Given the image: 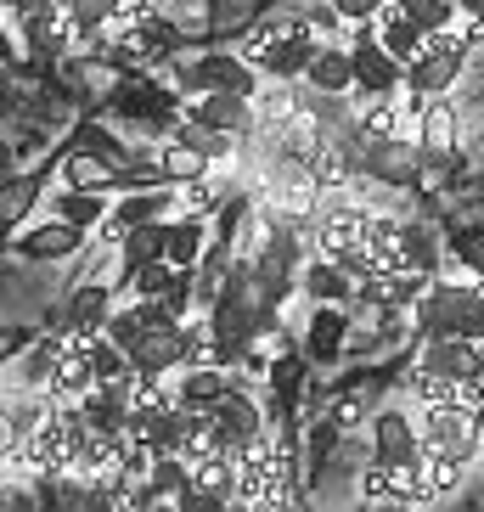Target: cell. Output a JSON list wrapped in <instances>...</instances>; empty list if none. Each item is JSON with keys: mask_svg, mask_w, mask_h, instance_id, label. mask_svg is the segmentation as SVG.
Wrapping results in <instances>:
<instances>
[{"mask_svg": "<svg viewBox=\"0 0 484 512\" xmlns=\"http://www.w3.org/2000/svg\"><path fill=\"white\" fill-rule=\"evenodd\" d=\"M265 74L242 51H197L192 62H175V91L197 96V91H237V96H259Z\"/></svg>", "mask_w": 484, "mask_h": 512, "instance_id": "cell-1", "label": "cell"}, {"mask_svg": "<svg viewBox=\"0 0 484 512\" xmlns=\"http://www.w3.org/2000/svg\"><path fill=\"white\" fill-rule=\"evenodd\" d=\"M468 40L456 29H445V34H428V46L417 51V57L406 62V91L411 96H451L456 91V79H462V68H468Z\"/></svg>", "mask_w": 484, "mask_h": 512, "instance_id": "cell-2", "label": "cell"}, {"mask_svg": "<svg viewBox=\"0 0 484 512\" xmlns=\"http://www.w3.org/2000/svg\"><path fill=\"white\" fill-rule=\"evenodd\" d=\"M349 57H355V107L372 102V96H400L406 62L383 46L372 23H355V29H349Z\"/></svg>", "mask_w": 484, "mask_h": 512, "instance_id": "cell-3", "label": "cell"}, {"mask_svg": "<svg viewBox=\"0 0 484 512\" xmlns=\"http://www.w3.org/2000/svg\"><path fill=\"white\" fill-rule=\"evenodd\" d=\"M85 237H91L85 226H74V220L51 214V220H34V226L17 231L12 254L29 259V265H57V259H79V254H85Z\"/></svg>", "mask_w": 484, "mask_h": 512, "instance_id": "cell-4", "label": "cell"}, {"mask_svg": "<svg viewBox=\"0 0 484 512\" xmlns=\"http://www.w3.org/2000/svg\"><path fill=\"white\" fill-rule=\"evenodd\" d=\"M366 456H378V462L389 467H417L423 462V428H417V417L411 411H378L372 417V451Z\"/></svg>", "mask_w": 484, "mask_h": 512, "instance_id": "cell-5", "label": "cell"}, {"mask_svg": "<svg viewBox=\"0 0 484 512\" xmlns=\"http://www.w3.org/2000/svg\"><path fill=\"white\" fill-rule=\"evenodd\" d=\"M209 417H214V439H220V451H231V456H237L248 439L271 434V428H265V406H259L254 394L242 389V383L209 411Z\"/></svg>", "mask_w": 484, "mask_h": 512, "instance_id": "cell-6", "label": "cell"}, {"mask_svg": "<svg viewBox=\"0 0 484 512\" xmlns=\"http://www.w3.org/2000/svg\"><path fill=\"white\" fill-rule=\"evenodd\" d=\"M181 113H186V119L214 124V130H231V136H254V130H259L254 96H237V91H197V96H186Z\"/></svg>", "mask_w": 484, "mask_h": 512, "instance_id": "cell-7", "label": "cell"}, {"mask_svg": "<svg viewBox=\"0 0 484 512\" xmlns=\"http://www.w3.org/2000/svg\"><path fill=\"white\" fill-rule=\"evenodd\" d=\"M57 310H62V316H57L62 332H102L107 316L119 310V287L102 282V276H91V282H79L74 293L57 304Z\"/></svg>", "mask_w": 484, "mask_h": 512, "instance_id": "cell-8", "label": "cell"}, {"mask_svg": "<svg viewBox=\"0 0 484 512\" xmlns=\"http://www.w3.org/2000/svg\"><path fill=\"white\" fill-rule=\"evenodd\" d=\"M411 361L428 366V372H439V377H451V383H456V377L484 372V344H479V338H468V332H445V338H423Z\"/></svg>", "mask_w": 484, "mask_h": 512, "instance_id": "cell-9", "label": "cell"}, {"mask_svg": "<svg viewBox=\"0 0 484 512\" xmlns=\"http://www.w3.org/2000/svg\"><path fill=\"white\" fill-rule=\"evenodd\" d=\"M417 164H423V141H411V136L366 141V152H361V169L383 186H411L417 181Z\"/></svg>", "mask_w": 484, "mask_h": 512, "instance_id": "cell-10", "label": "cell"}, {"mask_svg": "<svg viewBox=\"0 0 484 512\" xmlns=\"http://www.w3.org/2000/svg\"><path fill=\"white\" fill-rule=\"evenodd\" d=\"M209 248H214V220H209V214H192V209L169 214V248H164V259L175 265V271H197Z\"/></svg>", "mask_w": 484, "mask_h": 512, "instance_id": "cell-11", "label": "cell"}, {"mask_svg": "<svg viewBox=\"0 0 484 512\" xmlns=\"http://www.w3.org/2000/svg\"><path fill=\"white\" fill-rule=\"evenodd\" d=\"M231 389H237V372H226V366H214V361L181 366V372H175V400H181L186 411H214Z\"/></svg>", "mask_w": 484, "mask_h": 512, "instance_id": "cell-12", "label": "cell"}, {"mask_svg": "<svg viewBox=\"0 0 484 512\" xmlns=\"http://www.w3.org/2000/svg\"><path fill=\"white\" fill-rule=\"evenodd\" d=\"M107 214H113L119 231L130 237V226H147V220H169V214H181V186H141V192H119Z\"/></svg>", "mask_w": 484, "mask_h": 512, "instance_id": "cell-13", "label": "cell"}, {"mask_svg": "<svg viewBox=\"0 0 484 512\" xmlns=\"http://www.w3.org/2000/svg\"><path fill=\"white\" fill-rule=\"evenodd\" d=\"M299 293L310 304H355V276L327 254H310L299 265Z\"/></svg>", "mask_w": 484, "mask_h": 512, "instance_id": "cell-14", "label": "cell"}, {"mask_svg": "<svg viewBox=\"0 0 484 512\" xmlns=\"http://www.w3.org/2000/svg\"><path fill=\"white\" fill-rule=\"evenodd\" d=\"M79 406H85V422H91V428L124 434V428H130V411H136V377H130V383H96Z\"/></svg>", "mask_w": 484, "mask_h": 512, "instance_id": "cell-15", "label": "cell"}, {"mask_svg": "<svg viewBox=\"0 0 484 512\" xmlns=\"http://www.w3.org/2000/svg\"><path fill=\"white\" fill-rule=\"evenodd\" d=\"M349 304H316V316H310V327H304V355H310V366H333L338 355H344L349 344Z\"/></svg>", "mask_w": 484, "mask_h": 512, "instance_id": "cell-16", "label": "cell"}, {"mask_svg": "<svg viewBox=\"0 0 484 512\" xmlns=\"http://www.w3.org/2000/svg\"><path fill=\"white\" fill-rule=\"evenodd\" d=\"M304 85L321 96H355V57H349V40L344 46H321L316 62H310V74Z\"/></svg>", "mask_w": 484, "mask_h": 512, "instance_id": "cell-17", "label": "cell"}, {"mask_svg": "<svg viewBox=\"0 0 484 512\" xmlns=\"http://www.w3.org/2000/svg\"><path fill=\"white\" fill-rule=\"evenodd\" d=\"M355 130L361 141H389V136H411V113L400 96H372L366 107H355Z\"/></svg>", "mask_w": 484, "mask_h": 512, "instance_id": "cell-18", "label": "cell"}, {"mask_svg": "<svg viewBox=\"0 0 484 512\" xmlns=\"http://www.w3.org/2000/svg\"><path fill=\"white\" fill-rule=\"evenodd\" d=\"M91 389H96L91 355H85V349H62L57 366H51V377H46V394L51 400H85Z\"/></svg>", "mask_w": 484, "mask_h": 512, "instance_id": "cell-19", "label": "cell"}, {"mask_svg": "<svg viewBox=\"0 0 484 512\" xmlns=\"http://www.w3.org/2000/svg\"><path fill=\"white\" fill-rule=\"evenodd\" d=\"M169 136L186 141L192 152H203L209 164H231V158H237V141H242V136H231V130H214V124H203V119H186V113L175 119Z\"/></svg>", "mask_w": 484, "mask_h": 512, "instance_id": "cell-20", "label": "cell"}, {"mask_svg": "<svg viewBox=\"0 0 484 512\" xmlns=\"http://www.w3.org/2000/svg\"><path fill=\"white\" fill-rule=\"evenodd\" d=\"M107 209H113V192H91V186H62V192L51 197V214H62V220H74V226H85V231L102 226Z\"/></svg>", "mask_w": 484, "mask_h": 512, "instance_id": "cell-21", "label": "cell"}, {"mask_svg": "<svg viewBox=\"0 0 484 512\" xmlns=\"http://www.w3.org/2000/svg\"><path fill=\"white\" fill-rule=\"evenodd\" d=\"M372 29H378V40H383V46H389V51H394V57H400V62H411V57H417V51L428 46V34L417 29V23H411V17L400 12V6H394V0H389V6H383L378 17H372Z\"/></svg>", "mask_w": 484, "mask_h": 512, "instance_id": "cell-22", "label": "cell"}, {"mask_svg": "<svg viewBox=\"0 0 484 512\" xmlns=\"http://www.w3.org/2000/svg\"><path fill=\"white\" fill-rule=\"evenodd\" d=\"M169 248V220H147V226H130V237L119 242V271H136V265H152L164 259Z\"/></svg>", "mask_w": 484, "mask_h": 512, "instance_id": "cell-23", "label": "cell"}, {"mask_svg": "<svg viewBox=\"0 0 484 512\" xmlns=\"http://www.w3.org/2000/svg\"><path fill=\"white\" fill-rule=\"evenodd\" d=\"M147 484L158 490V496H164V507H175V496H181V490H192V456H181V451L152 456Z\"/></svg>", "mask_w": 484, "mask_h": 512, "instance_id": "cell-24", "label": "cell"}, {"mask_svg": "<svg viewBox=\"0 0 484 512\" xmlns=\"http://www.w3.org/2000/svg\"><path fill=\"white\" fill-rule=\"evenodd\" d=\"M158 164H164L169 186H186V181H197V175H209V169H214L203 152H192L186 141H175V136H164V147H158Z\"/></svg>", "mask_w": 484, "mask_h": 512, "instance_id": "cell-25", "label": "cell"}, {"mask_svg": "<svg viewBox=\"0 0 484 512\" xmlns=\"http://www.w3.org/2000/svg\"><path fill=\"white\" fill-rule=\"evenodd\" d=\"M62 186H91V192H113V164L102 152H68L62 164Z\"/></svg>", "mask_w": 484, "mask_h": 512, "instance_id": "cell-26", "label": "cell"}, {"mask_svg": "<svg viewBox=\"0 0 484 512\" xmlns=\"http://www.w3.org/2000/svg\"><path fill=\"white\" fill-rule=\"evenodd\" d=\"M417 130H423V147L451 152V147H456V107H451V96H434V102L423 107Z\"/></svg>", "mask_w": 484, "mask_h": 512, "instance_id": "cell-27", "label": "cell"}, {"mask_svg": "<svg viewBox=\"0 0 484 512\" xmlns=\"http://www.w3.org/2000/svg\"><path fill=\"white\" fill-rule=\"evenodd\" d=\"M394 6H400L423 34H445V29L462 23V6H456V0H394Z\"/></svg>", "mask_w": 484, "mask_h": 512, "instance_id": "cell-28", "label": "cell"}, {"mask_svg": "<svg viewBox=\"0 0 484 512\" xmlns=\"http://www.w3.org/2000/svg\"><path fill=\"white\" fill-rule=\"evenodd\" d=\"M169 282H175V265H169V259H152V265H136V271L119 276V287L130 299H164Z\"/></svg>", "mask_w": 484, "mask_h": 512, "instance_id": "cell-29", "label": "cell"}, {"mask_svg": "<svg viewBox=\"0 0 484 512\" xmlns=\"http://www.w3.org/2000/svg\"><path fill=\"white\" fill-rule=\"evenodd\" d=\"M406 265L411 271L439 276V237L423 226V220H406Z\"/></svg>", "mask_w": 484, "mask_h": 512, "instance_id": "cell-30", "label": "cell"}, {"mask_svg": "<svg viewBox=\"0 0 484 512\" xmlns=\"http://www.w3.org/2000/svg\"><path fill=\"white\" fill-rule=\"evenodd\" d=\"M107 338H113V344L119 349H130V355H136L141 349V338H147V321H141V310H136V299L130 304H119V310H113V316H107Z\"/></svg>", "mask_w": 484, "mask_h": 512, "instance_id": "cell-31", "label": "cell"}, {"mask_svg": "<svg viewBox=\"0 0 484 512\" xmlns=\"http://www.w3.org/2000/svg\"><path fill=\"white\" fill-rule=\"evenodd\" d=\"M220 203H226V186L214 181V175H197V181L181 186V209H192V214H214Z\"/></svg>", "mask_w": 484, "mask_h": 512, "instance_id": "cell-32", "label": "cell"}, {"mask_svg": "<svg viewBox=\"0 0 484 512\" xmlns=\"http://www.w3.org/2000/svg\"><path fill=\"white\" fill-rule=\"evenodd\" d=\"M451 248L462 265H473V276H484V231H456Z\"/></svg>", "mask_w": 484, "mask_h": 512, "instance_id": "cell-33", "label": "cell"}, {"mask_svg": "<svg viewBox=\"0 0 484 512\" xmlns=\"http://www.w3.org/2000/svg\"><path fill=\"white\" fill-rule=\"evenodd\" d=\"M17 57H23V34H17L12 12H6V6H0V68H12Z\"/></svg>", "mask_w": 484, "mask_h": 512, "instance_id": "cell-34", "label": "cell"}, {"mask_svg": "<svg viewBox=\"0 0 484 512\" xmlns=\"http://www.w3.org/2000/svg\"><path fill=\"white\" fill-rule=\"evenodd\" d=\"M333 422L344 428V434H355V428H361V394H338V400H333Z\"/></svg>", "mask_w": 484, "mask_h": 512, "instance_id": "cell-35", "label": "cell"}, {"mask_svg": "<svg viewBox=\"0 0 484 512\" xmlns=\"http://www.w3.org/2000/svg\"><path fill=\"white\" fill-rule=\"evenodd\" d=\"M6 12H12V23L17 17H29V12H40V6H57V0H0Z\"/></svg>", "mask_w": 484, "mask_h": 512, "instance_id": "cell-36", "label": "cell"}, {"mask_svg": "<svg viewBox=\"0 0 484 512\" xmlns=\"http://www.w3.org/2000/svg\"><path fill=\"white\" fill-rule=\"evenodd\" d=\"M456 6H462V12H484V0H456Z\"/></svg>", "mask_w": 484, "mask_h": 512, "instance_id": "cell-37", "label": "cell"}, {"mask_svg": "<svg viewBox=\"0 0 484 512\" xmlns=\"http://www.w3.org/2000/svg\"><path fill=\"white\" fill-rule=\"evenodd\" d=\"M473 428H479V451H484V411H479V417H473Z\"/></svg>", "mask_w": 484, "mask_h": 512, "instance_id": "cell-38", "label": "cell"}]
</instances>
